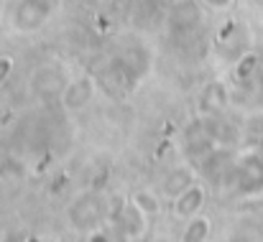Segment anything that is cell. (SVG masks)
<instances>
[{
  "label": "cell",
  "instance_id": "obj_14",
  "mask_svg": "<svg viewBox=\"0 0 263 242\" xmlns=\"http://www.w3.org/2000/svg\"><path fill=\"white\" fill-rule=\"evenodd\" d=\"M261 62H258V54L256 51H246L238 62H235V79L238 82H248L256 77Z\"/></svg>",
  "mask_w": 263,
  "mask_h": 242
},
{
  "label": "cell",
  "instance_id": "obj_16",
  "mask_svg": "<svg viewBox=\"0 0 263 242\" xmlns=\"http://www.w3.org/2000/svg\"><path fill=\"white\" fill-rule=\"evenodd\" d=\"M10 74H13V59L10 56H0V84H5Z\"/></svg>",
  "mask_w": 263,
  "mask_h": 242
},
{
  "label": "cell",
  "instance_id": "obj_6",
  "mask_svg": "<svg viewBox=\"0 0 263 242\" xmlns=\"http://www.w3.org/2000/svg\"><path fill=\"white\" fill-rule=\"evenodd\" d=\"M240 161V181H238V194H258L263 189V158L258 153L243 156Z\"/></svg>",
  "mask_w": 263,
  "mask_h": 242
},
{
  "label": "cell",
  "instance_id": "obj_5",
  "mask_svg": "<svg viewBox=\"0 0 263 242\" xmlns=\"http://www.w3.org/2000/svg\"><path fill=\"white\" fill-rule=\"evenodd\" d=\"M72 222L77 230L92 232L97 230V225L102 222V207L97 201L95 194H82L74 204H72Z\"/></svg>",
  "mask_w": 263,
  "mask_h": 242
},
{
  "label": "cell",
  "instance_id": "obj_11",
  "mask_svg": "<svg viewBox=\"0 0 263 242\" xmlns=\"http://www.w3.org/2000/svg\"><path fill=\"white\" fill-rule=\"evenodd\" d=\"M210 232H212V219L199 212V214H194V217L186 219V227H184L181 240L184 242H204V240H210Z\"/></svg>",
  "mask_w": 263,
  "mask_h": 242
},
{
  "label": "cell",
  "instance_id": "obj_12",
  "mask_svg": "<svg viewBox=\"0 0 263 242\" xmlns=\"http://www.w3.org/2000/svg\"><path fill=\"white\" fill-rule=\"evenodd\" d=\"M130 201H133V204H136L143 214H148L151 219L161 214V199H159V194H156V191L141 189V191H136V194L130 196Z\"/></svg>",
  "mask_w": 263,
  "mask_h": 242
},
{
  "label": "cell",
  "instance_id": "obj_18",
  "mask_svg": "<svg viewBox=\"0 0 263 242\" xmlns=\"http://www.w3.org/2000/svg\"><path fill=\"white\" fill-rule=\"evenodd\" d=\"M95 3H112V0H95Z\"/></svg>",
  "mask_w": 263,
  "mask_h": 242
},
{
  "label": "cell",
  "instance_id": "obj_10",
  "mask_svg": "<svg viewBox=\"0 0 263 242\" xmlns=\"http://www.w3.org/2000/svg\"><path fill=\"white\" fill-rule=\"evenodd\" d=\"M235 161V156L228 151V148H212L204 158H202V173L212 181V184H217L220 181V176L230 168V163Z\"/></svg>",
  "mask_w": 263,
  "mask_h": 242
},
{
  "label": "cell",
  "instance_id": "obj_4",
  "mask_svg": "<svg viewBox=\"0 0 263 242\" xmlns=\"http://www.w3.org/2000/svg\"><path fill=\"white\" fill-rule=\"evenodd\" d=\"M95 92H97V84H95L92 77H87V74L74 77V79L67 82V87H64L62 97H59L62 99V107L69 110V112H80V110H85L89 102H92Z\"/></svg>",
  "mask_w": 263,
  "mask_h": 242
},
{
  "label": "cell",
  "instance_id": "obj_1",
  "mask_svg": "<svg viewBox=\"0 0 263 242\" xmlns=\"http://www.w3.org/2000/svg\"><path fill=\"white\" fill-rule=\"evenodd\" d=\"M57 0H18L10 15V26L18 33H33L39 31L54 13Z\"/></svg>",
  "mask_w": 263,
  "mask_h": 242
},
{
  "label": "cell",
  "instance_id": "obj_17",
  "mask_svg": "<svg viewBox=\"0 0 263 242\" xmlns=\"http://www.w3.org/2000/svg\"><path fill=\"white\" fill-rule=\"evenodd\" d=\"M164 3H169V5H179V3H184V0H164Z\"/></svg>",
  "mask_w": 263,
  "mask_h": 242
},
{
  "label": "cell",
  "instance_id": "obj_3",
  "mask_svg": "<svg viewBox=\"0 0 263 242\" xmlns=\"http://www.w3.org/2000/svg\"><path fill=\"white\" fill-rule=\"evenodd\" d=\"M67 74L62 72V67L57 64H41L36 67L33 77H31V89L41 97H62L64 87H67Z\"/></svg>",
  "mask_w": 263,
  "mask_h": 242
},
{
  "label": "cell",
  "instance_id": "obj_9",
  "mask_svg": "<svg viewBox=\"0 0 263 242\" xmlns=\"http://www.w3.org/2000/svg\"><path fill=\"white\" fill-rule=\"evenodd\" d=\"M217 146H220V143L215 140L210 125H204V128H192V130H186V135H184V153L192 156V158H204V156H207L212 148H217Z\"/></svg>",
  "mask_w": 263,
  "mask_h": 242
},
{
  "label": "cell",
  "instance_id": "obj_15",
  "mask_svg": "<svg viewBox=\"0 0 263 242\" xmlns=\"http://www.w3.org/2000/svg\"><path fill=\"white\" fill-rule=\"evenodd\" d=\"M204 8H210L212 13H228L233 5H235V0H199Z\"/></svg>",
  "mask_w": 263,
  "mask_h": 242
},
{
  "label": "cell",
  "instance_id": "obj_13",
  "mask_svg": "<svg viewBox=\"0 0 263 242\" xmlns=\"http://www.w3.org/2000/svg\"><path fill=\"white\" fill-rule=\"evenodd\" d=\"M225 89L222 84H210L202 92V112H220L225 107Z\"/></svg>",
  "mask_w": 263,
  "mask_h": 242
},
{
  "label": "cell",
  "instance_id": "obj_2",
  "mask_svg": "<svg viewBox=\"0 0 263 242\" xmlns=\"http://www.w3.org/2000/svg\"><path fill=\"white\" fill-rule=\"evenodd\" d=\"M148 222H151L148 214H143L133 201H125L118 207V212L112 217V230L125 240H141L148 230Z\"/></svg>",
  "mask_w": 263,
  "mask_h": 242
},
{
  "label": "cell",
  "instance_id": "obj_7",
  "mask_svg": "<svg viewBox=\"0 0 263 242\" xmlns=\"http://www.w3.org/2000/svg\"><path fill=\"white\" fill-rule=\"evenodd\" d=\"M204 199H207L204 186L194 181V184L186 186L179 196H174V214L179 217V219H189V217L199 214L202 207H204Z\"/></svg>",
  "mask_w": 263,
  "mask_h": 242
},
{
  "label": "cell",
  "instance_id": "obj_8",
  "mask_svg": "<svg viewBox=\"0 0 263 242\" xmlns=\"http://www.w3.org/2000/svg\"><path fill=\"white\" fill-rule=\"evenodd\" d=\"M194 178H197V173H194V168L189 163H176L174 168H169L166 176L161 178V191H164V196L174 199L186 186L194 184Z\"/></svg>",
  "mask_w": 263,
  "mask_h": 242
}]
</instances>
